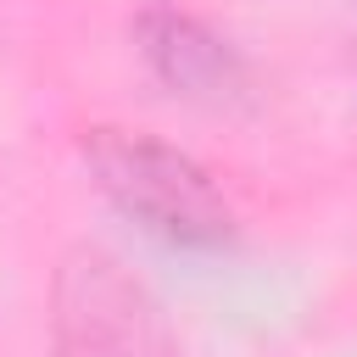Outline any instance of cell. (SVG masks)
Masks as SVG:
<instances>
[{
	"mask_svg": "<svg viewBox=\"0 0 357 357\" xmlns=\"http://www.w3.org/2000/svg\"><path fill=\"white\" fill-rule=\"evenodd\" d=\"M84 162L95 173V184L156 240L167 245H223L234 234V212L218 195V184L206 178V167H195L184 151L128 134V128H95L84 139Z\"/></svg>",
	"mask_w": 357,
	"mask_h": 357,
	"instance_id": "obj_1",
	"label": "cell"
},
{
	"mask_svg": "<svg viewBox=\"0 0 357 357\" xmlns=\"http://www.w3.org/2000/svg\"><path fill=\"white\" fill-rule=\"evenodd\" d=\"M134 39H139V56L151 61V73L184 95V100H201V106H223V100H240L245 89V61L240 50L206 28L201 17L190 11H173V6H151L139 22H134Z\"/></svg>",
	"mask_w": 357,
	"mask_h": 357,
	"instance_id": "obj_3",
	"label": "cell"
},
{
	"mask_svg": "<svg viewBox=\"0 0 357 357\" xmlns=\"http://www.w3.org/2000/svg\"><path fill=\"white\" fill-rule=\"evenodd\" d=\"M61 357H162V329L139 284L100 251H84L61 273L56 312Z\"/></svg>",
	"mask_w": 357,
	"mask_h": 357,
	"instance_id": "obj_2",
	"label": "cell"
}]
</instances>
